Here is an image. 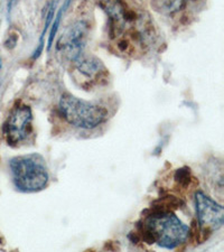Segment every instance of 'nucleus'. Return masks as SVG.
Returning <instances> with one entry per match:
<instances>
[{
	"label": "nucleus",
	"mask_w": 224,
	"mask_h": 252,
	"mask_svg": "<svg viewBox=\"0 0 224 252\" xmlns=\"http://www.w3.org/2000/svg\"><path fill=\"white\" fill-rule=\"evenodd\" d=\"M142 234L148 243L173 250L189 238L190 227L170 211H157L148 218Z\"/></svg>",
	"instance_id": "nucleus-1"
},
{
	"label": "nucleus",
	"mask_w": 224,
	"mask_h": 252,
	"mask_svg": "<svg viewBox=\"0 0 224 252\" xmlns=\"http://www.w3.org/2000/svg\"><path fill=\"white\" fill-rule=\"evenodd\" d=\"M18 0H8V3H7V9H8V14L11 13V10L14 9V7L17 5Z\"/></svg>",
	"instance_id": "nucleus-13"
},
{
	"label": "nucleus",
	"mask_w": 224,
	"mask_h": 252,
	"mask_svg": "<svg viewBox=\"0 0 224 252\" xmlns=\"http://www.w3.org/2000/svg\"><path fill=\"white\" fill-rule=\"evenodd\" d=\"M32 115L30 107L19 105L15 108L3 127L8 144L15 146L25 140L32 131Z\"/></svg>",
	"instance_id": "nucleus-5"
},
{
	"label": "nucleus",
	"mask_w": 224,
	"mask_h": 252,
	"mask_svg": "<svg viewBox=\"0 0 224 252\" xmlns=\"http://www.w3.org/2000/svg\"><path fill=\"white\" fill-rule=\"evenodd\" d=\"M1 66H2V61H1V58H0V70H1Z\"/></svg>",
	"instance_id": "nucleus-14"
},
{
	"label": "nucleus",
	"mask_w": 224,
	"mask_h": 252,
	"mask_svg": "<svg viewBox=\"0 0 224 252\" xmlns=\"http://www.w3.org/2000/svg\"><path fill=\"white\" fill-rule=\"evenodd\" d=\"M76 64L77 70H79L82 74L89 76V78H92V76L96 75L97 73L100 72L101 67V62L99 60L95 58H88V56L81 55L79 59L74 61Z\"/></svg>",
	"instance_id": "nucleus-8"
},
{
	"label": "nucleus",
	"mask_w": 224,
	"mask_h": 252,
	"mask_svg": "<svg viewBox=\"0 0 224 252\" xmlns=\"http://www.w3.org/2000/svg\"><path fill=\"white\" fill-rule=\"evenodd\" d=\"M157 7L167 14H174L184 8L189 0H155Z\"/></svg>",
	"instance_id": "nucleus-10"
},
{
	"label": "nucleus",
	"mask_w": 224,
	"mask_h": 252,
	"mask_svg": "<svg viewBox=\"0 0 224 252\" xmlns=\"http://www.w3.org/2000/svg\"><path fill=\"white\" fill-rule=\"evenodd\" d=\"M175 180H176L178 184L183 186V188H187L191 182L190 168L184 167V168L177 169L176 173H175Z\"/></svg>",
	"instance_id": "nucleus-11"
},
{
	"label": "nucleus",
	"mask_w": 224,
	"mask_h": 252,
	"mask_svg": "<svg viewBox=\"0 0 224 252\" xmlns=\"http://www.w3.org/2000/svg\"><path fill=\"white\" fill-rule=\"evenodd\" d=\"M16 43H17V36H16V35H10L9 37H8V39L6 40L5 46L7 48H13V47H15Z\"/></svg>",
	"instance_id": "nucleus-12"
},
{
	"label": "nucleus",
	"mask_w": 224,
	"mask_h": 252,
	"mask_svg": "<svg viewBox=\"0 0 224 252\" xmlns=\"http://www.w3.org/2000/svg\"><path fill=\"white\" fill-rule=\"evenodd\" d=\"M9 167L15 188L23 193L43 190L50 181L46 162L39 154L14 157Z\"/></svg>",
	"instance_id": "nucleus-2"
},
{
	"label": "nucleus",
	"mask_w": 224,
	"mask_h": 252,
	"mask_svg": "<svg viewBox=\"0 0 224 252\" xmlns=\"http://www.w3.org/2000/svg\"><path fill=\"white\" fill-rule=\"evenodd\" d=\"M60 0H51L50 3H48L47 6V14H46V17H45V19H46V22H45V26H44V31L42 32V36H40V40H39V45H38V48L37 51L35 52V55H34V59L38 58L40 52H42L43 50V42H44V36H45V32H47V28L48 26L51 25L52 20H53V17H54V14H55V10H56V7H58V3H59Z\"/></svg>",
	"instance_id": "nucleus-9"
},
{
	"label": "nucleus",
	"mask_w": 224,
	"mask_h": 252,
	"mask_svg": "<svg viewBox=\"0 0 224 252\" xmlns=\"http://www.w3.org/2000/svg\"><path fill=\"white\" fill-rule=\"evenodd\" d=\"M99 3L102 9L107 13L111 24V30L116 32H120L127 25V14L126 8L121 0H99Z\"/></svg>",
	"instance_id": "nucleus-7"
},
{
	"label": "nucleus",
	"mask_w": 224,
	"mask_h": 252,
	"mask_svg": "<svg viewBox=\"0 0 224 252\" xmlns=\"http://www.w3.org/2000/svg\"><path fill=\"white\" fill-rule=\"evenodd\" d=\"M60 110L68 124L81 129H95L105 123L109 112L105 108L81 100L68 93L60 99Z\"/></svg>",
	"instance_id": "nucleus-3"
},
{
	"label": "nucleus",
	"mask_w": 224,
	"mask_h": 252,
	"mask_svg": "<svg viewBox=\"0 0 224 252\" xmlns=\"http://www.w3.org/2000/svg\"><path fill=\"white\" fill-rule=\"evenodd\" d=\"M88 24L80 20L71 25L65 31L58 43V48L64 53V55L71 61H75L83 55L87 44Z\"/></svg>",
	"instance_id": "nucleus-6"
},
{
	"label": "nucleus",
	"mask_w": 224,
	"mask_h": 252,
	"mask_svg": "<svg viewBox=\"0 0 224 252\" xmlns=\"http://www.w3.org/2000/svg\"><path fill=\"white\" fill-rule=\"evenodd\" d=\"M195 210L197 221L203 231H217L224 224V209L221 204L212 200L205 193H195Z\"/></svg>",
	"instance_id": "nucleus-4"
}]
</instances>
